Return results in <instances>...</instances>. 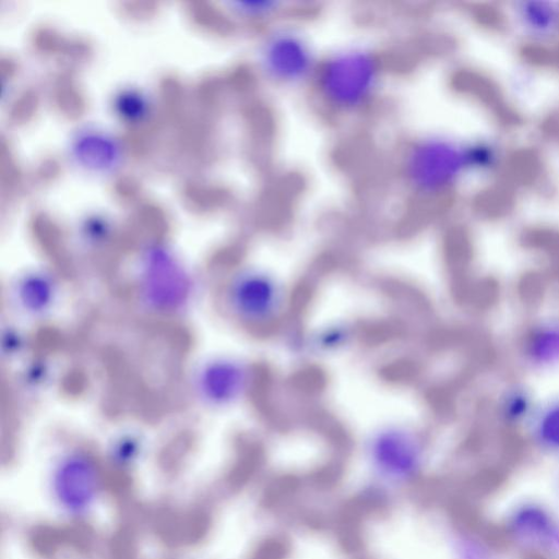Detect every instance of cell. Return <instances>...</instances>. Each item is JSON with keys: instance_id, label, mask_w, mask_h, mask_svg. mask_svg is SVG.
I'll return each instance as SVG.
<instances>
[{"instance_id": "277c9868", "label": "cell", "mask_w": 559, "mask_h": 559, "mask_svg": "<svg viewBox=\"0 0 559 559\" xmlns=\"http://www.w3.org/2000/svg\"><path fill=\"white\" fill-rule=\"evenodd\" d=\"M136 293L140 301L150 310L174 313L188 305L192 280L189 272L170 253L153 248L140 261Z\"/></svg>"}, {"instance_id": "7c38bea8", "label": "cell", "mask_w": 559, "mask_h": 559, "mask_svg": "<svg viewBox=\"0 0 559 559\" xmlns=\"http://www.w3.org/2000/svg\"><path fill=\"white\" fill-rule=\"evenodd\" d=\"M515 7V21L531 40L545 43L559 34V3L530 1Z\"/></svg>"}, {"instance_id": "ba28073f", "label": "cell", "mask_w": 559, "mask_h": 559, "mask_svg": "<svg viewBox=\"0 0 559 559\" xmlns=\"http://www.w3.org/2000/svg\"><path fill=\"white\" fill-rule=\"evenodd\" d=\"M249 382L247 365L231 358H216L199 368L194 388L206 404L225 406L242 396Z\"/></svg>"}, {"instance_id": "52a82bcc", "label": "cell", "mask_w": 559, "mask_h": 559, "mask_svg": "<svg viewBox=\"0 0 559 559\" xmlns=\"http://www.w3.org/2000/svg\"><path fill=\"white\" fill-rule=\"evenodd\" d=\"M516 356L531 374L559 372V312H545L527 322L518 340Z\"/></svg>"}, {"instance_id": "9c48e42d", "label": "cell", "mask_w": 559, "mask_h": 559, "mask_svg": "<svg viewBox=\"0 0 559 559\" xmlns=\"http://www.w3.org/2000/svg\"><path fill=\"white\" fill-rule=\"evenodd\" d=\"M56 483L60 499L71 509L88 504L97 485V467L85 452H72L60 462Z\"/></svg>"}, {"instance_id": "8992f818", "label": "cell", "mask_w": 559, "mask_h": 559, "mask_svg": "<svg viewBox=\"0 0 559 559\" xmlns=\"http://www.w3.org/2000/svg\"><path fill=\"white\" fill-rule=\"evenodd\" d=\"M261 63L266 75L284 85H296L317 70L309 43L296 31L280 28L265 39L261 50Z\"/></svg>"}, {"instance_id": "8fae6325", "label": "cell", "mask_w": 559, "mask_h": 559, "mask_svg": "<svg viewBox=\"0 0 559 559\" xmlns=\"http://www.w3.org/2000/svg\"><path fill=\"white\" fill-rule=\"evenodd\" d=\"M524 436L535 452L559 462V392L539 399Z\"/></svg>"}, {"instance_id": "3957f363", "label": "cell", "mask_w": 559, "mask_h": 559, "mask_svg": "<svg viewBox=\"0 0 559 559\" xmlns=\"http://www.w3.org/2000/svg\"><path fill=\"white\" fill-rule=\"evenodd\" d=\"M222 301L227 312L251 329L271 326L285 305L283 285L266 271L247 267L235 272L225 283Z\"/></svg>"}, {"instance_id": "5b68a950", "label": "cell", "mask_w": 559, "mask_h": 559, "mask_svg": "<svg viewBox=\"0 0 559 559\" xmlns=\"http://www.w3.org/2000/svg\"><path fill=\"white\" fill-rule=\"evenodd\" d=\"M501 533L515 550L530 556L556 559L559 551V516L549 506L523 499L502 516Z\"/></svg>"}, {"instance_id": "7a4b0ae2", "label": "cell", "mask_w": 559, "mask_h": 559, "mask_svg": "<svg viewBox=\"0 0 559 559\" xmlns=\"http://www.w3.org/2000/svg\"><path fill=\"white\" fill-rule=\"evenodd\" d=\"M320 99L337 112H354L368 105L380 85L381 63L362 48L336 51L318 64L313 75Z\"/></svg>"}, {"instance_id": "6da1fadb", "label": "cell", "mask_w": 559, "mask_h": 559, "mask_svg": "<svg viewBox=\"0 0 559 559\" xmlns=\"http://www.w3.org/2000/svg\"><path fill=\"white\" fill-rule=\"evenodd\" d=\"M486 148L444 138H427L414 143L404 157L408 187L420 195L444 193L468 173L485 165Z\"/></svg>"}, {"instance_id": "30bf717a", "label": "cell", "mask_w": 559, "mask_h": 559, "mask_svg": "<svg viewBox=\"0 0 559 559\" xmlns=\"http://www.w3.org/2000/svg\"><path fill=\"white\" fill-rule=\"evenodd\" d=\"M539 399L527 383L520 380L510 381L497 394L493 415L504 429L524 432Z\"/></svg>"}, {"instance_id": "5bb4252c", "label": "cell", "mask_w": 559, "mask_h": 559, "mask_svg": "<svg viewBox=\"0 0 559 559\" xmlns=\"http://www.w3.org/2000/svg\"><path fill=\"white\" fill-rule=\"evenodd\" d=\"M556 490H557V495L559 497V468H558V472L556 475Z\"/></svg>"}, {"instance_id": "4fadbf2b", "label": "cell", "mask_w": 559, "mask_h": 559, "mask_svg": "<svg viewBox=\"0 0 559 559\" xmlns=\"http://www.w3.org/2000/svg\"><path fill=\"white\" fill-rule=\"evenodd\" d=\"M16 293L22 307L29 312L37 313L49 307L55 288L47 275L31 273L19 282Z\"/></svg>"}]
</instances>
